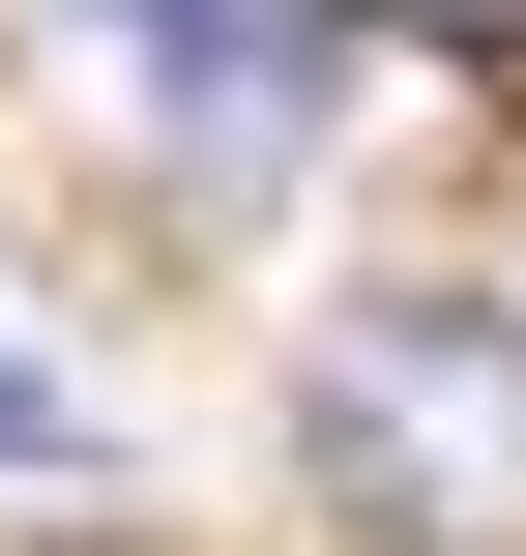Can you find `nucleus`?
Segmentation results:
<instances>
[{"mask_svg": "<svg viewBox=\"0 0 526 556\" xmlns=\"http://www.w3.org/2000/svg\"><path fill=\"white\" fill-rule=\"evenodd\" d=\"M293 440H322V498L381 556H526V323L498 293H322Z\"/></svg>", "mask_w": 526, "mask_h": 556, "instance_id": "f257e3e1", "label": "nucleus"}, {"mask_svg": "<svg viewBox=\"0 0 526 556\" xmlns=\"http://www.w3.org/2000/svg\"><path fill=\"white\" fill-rule=\"evenodd\" d=\"M146 88H176V147L205 176H293L322 147V88H351V0H88Z\"/></svg>", "mask_w": 526, "mask_h": 556, "instance_id": "f03ea898", "label": "nucleus"}, {"mask_svg": "<svg viewBox=\"0 0 526 556\" xmlns=\"http://www.w3.org/2000/svg\"><path fill=\"white\" fill-rule=\"evenodd\" d=\"M0 498H117V410H88V381H29V352H0Z\"/></svg>", "mask_w": 526, "mask_h": 556, "instance_id": "7ed1b4c3", "label": "nucleus"}, {"mask_svg": "<svg viewBox=\"0 0 526 556\" xmlns=\"http://www.w3.org/2000/svg\"><path fill=\"white\" fill-rule=\"evenodd\" d=\"M410 29H526V0H410Z\"/></svg>", "mask_w": 526, "mask_h": 556, "instance_id": "20e7f679", "label": "nucleus"}]
</instances>
